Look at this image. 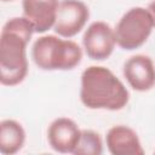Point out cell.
<instances>
[{
    "label": "cell",
    "instance_id": "5bb4252c",
    "mask_svg": "<svg viewBox=\"0 0 155 155\" xmlns=\"http://www.w3.org/2000/svg\"><path fill=\"white\" fill-rule=\"evenodd\" d=\"M2 2H8V1H13V0H1Z\"/></svg>",
    "mask_w": 155,
    "mask_h": 155
},
{
    "label": "cell",
    "instance_id": "3957f363",
    "mask_svg": "<svg viewBox=\"0 0 155 155\" xmlns=\"http://www.w3.org/2000/svg\"><path fill=\"white\" fill-rule=\"evenodd\" d=\"M31 58L41 70H71L81 63L82 48L70 39L57 34H47L34 41Z\"/></svg>",
    "mask_w": 155,
    "mask_h": 155
},
{
    "label": "cell",
    "instance_id": "277c9868",
    "mask_svg": "<svg viewBox=\"0 0 155 155\" xmlns=\"http://www.w3.org/2000/svg\"><path fill=\"white\" fill-rule=\"evenodd\" d=\"M153 29L154 23L148 8L131 7L121 16L114 28L116 45L125 51L139 48L148 41Z\"/></svg>",
    "mask_w": 155,
    "mask_h": 155
},
{
    "label": "cell",
    "instance_id": "5b68a950",
    "mask_svg": "<svg viewBox=\"0 0 155 155\" xmlns=\"http://www.w3.org/2000/svg\"><path fill=\"white\" fill-rule=\"evenodd\" d=\"M82 46L88 58L93 61L108 59L116 46L114 28L104 21L92 22L84 33Z\"/></svg>",
    "mask_w": 155,
    "mask_h": 155
},
{
    "label": "cell",
    "instance_id": "8992f818",
    "mask_svg": "<svg viewBox=\"0 0 155 155\" xmlns=\"http://www.w3.org/2000/svg\"><path fill=\"white\" fill-rule=\"evenodd\" d=\"M90 19V8L81 0H61L53 30L57 35L70 39L78 35Z\"/></svg>",
    "mask_w": 155,
    "mask_h": 155
},
{
    "label": "cell",
    "instance_id": "4fadbf2b",
    "mask_svg": "<svg viewBox=\"0 0 155 155\" xmlns=\"http://www.w3.org/2000/svg\"><path fill=\"white\" fill-rule=\"evenodd\" d=\"M148 11L150 12L151 15V18H153V23H154V28H155V0H153L151 2H149L148 5Z\"/></svg>",
    "mask_w": 155,
    "mask_h": 155
},
{
    "label": "cell",
    "instance_id": "52a82bcc",
    "mask_svg": "<svg viewBox=\"0 0 155 155\" xmlns=\"http://www.w3.org/2000/svg\"><path fill=\"white\" fill-rule=\"evenodd\" d=\"M122 74L130 87L137 92H147L155 86V64L147 54L131 56L124 63Z\"/></svg>",
    "mask_w": 155,
    "mask_h": 155
},
{
    "label": "cell",
    "instance_id": "ba28073f",
    "mask_svg": "<svg viewBox=\"0 0 155 155\" xmlns=\"http://www.w3.org/2000/svg\"><path fill=\"white\" fill-rule=\"evenodd\" d=\"M81 136L79 125L70 117L54 119L47 128V142L50 147L61 154H74Z\"/></svg>",
    "mask_w": 155,
    "mask_h": 155
},
{
    "label": "cell",
    "instance_id": "7a4b0ae2",
    "mask_svg": "<svg viewBox=\"0 0 155 155\" xmlns=\"http://www.w3.org/2000/svg\"><path fill=\"white\" fill-rule=\"evenodd\" d=\"M79 96L81 103L93 110L117 111L130 101L125 84L103 65H90L81 73Z\"/></svg>",
    "mask_w": 155,
    "mask_h": 155
},
{
    "label": "cell",
    "instance_id": "30bf717a",
    "mask_svg": "<svg viewBox=\"0 0 155 155\" xmlns=\"http://www.w3.org/2000/svg\"><path fill=\"white\" fill-rule=\"evenodd\" d=\"M108 151L113 155H143L144 149L137 132L126 125L111 126L105 136Z\"/></svg>",
    "mask_w": 155,
    "mask_h": 155
},
{
    "label": "cell",
    "instance_id": "9c48e42d",
    "mask_svg": "<svg viewBox=\"0 0 155 155\" xmlns=\"http://www.w3.org/2000/svg\"><path fill=\"white\" fill-rule=\"evenodd\" d=\"M61 0H22L23 16L29 19L35 33L44 34L53 29Z\"/></svg>",
    "mask_w": 155,
    "mask_h": 155
},
{
    "label": "cell",
    "instance_id": "6da1fadb",
    "mask_svg": "<svg viewBox=\"0 0 155 155\" xmlns=\"http://www.w3.org/2000/svg\"><path fill=\"white\" fill-rule=\"evenodd\" d=\"M35 33L33 23L22 17L5 22L0 33V82L13 87L24 81L28 74L27 47Z\"/></svg>",
    "mask_w": 155,
    "mask_h": 155
},
{
    "label": "cell",
    "instance_id": "8fae6325",
    "mask_svg": "<svg viewBox=\"0 0 155 155\" xmlns=\"http://www.w3.org/2000/svg\"><path fill=\"white\" fill-rule=\"evenodd\" d=\"M25 143V130L21 122L13 119L0 121V153L13 155L22 150Z\"/></svg>",
    "mask_w": 155,
    "mask_h": 155
},
{
    "label": "cell",
    "instance_id": "7c38bea8",
    "mask_svg": "<svg viewBox=\"0 0 155 155\" xmlns=\"http://www.w3.org/2000/svg\"><path fill=\"white\" fill-rule=\"evenodd\" d=\"M102 153L103 142L101 134L93 130H81V136L74 155H101Z\"/></svg>",
    "mask_w": 155,
    "mask_h": 155
}]
</instances>
